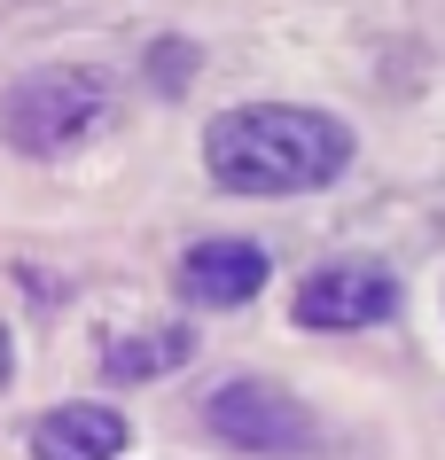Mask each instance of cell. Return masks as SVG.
I'll return each mask as SVG.
<instances>
[{"label": "cell", "instance_id": "6", "mask_svg": "<svg viewBox=\"0 0 445 460\" xmlns=\"http://www.w3.org/2000/svg\"><path fill=\"white\" fill-rule=\"evenodd\" d=\"M125 437L133 429L110 406H55L31 421V460H118Z\"/></svg>", "mask_w": 445, "mask_h": 460}, {"label": "cell", "instance_id": "7", "mask_svg": "<svg viewBox=\"0 0 445 460\" xmlns=\"http://www.w3.org/2000/svg\"><path fill=\"white\" fill-rule=\"evenodd\" d=\"M188 351H196V328H188V320H173V328H156V336L110 343V351H102V367H110V383H156V375L188 367Z\"/></svg>", "mask_w": 445, "mask_h": 460}, {"label": "cell", "instance_id": "3", "mask_svg": "<svg viewBox=\"0 0 445 460\" xmlns=\"http://www.w3.org/2000/svg\"><path fill=\"white\" fill-rule=\"evenodd\" d=\"M203 421H211V437H219V445H235V453H266V460L305 453V445H313V413L297 406L289 390L258 383V375L227 383L219 398L203 406Z\"/></svg>", "mask_w": 445, "mask_h": 460}, {"label": "cell", "instance_id": "2", "mask_svg": "<svg viewBox=\"0 0 445 460\" xmlns=\"http://www.w3.org/2000/svg\"><path fill=\"white\" fill-rule=\"evenodd\" d=\"M118 118V78L94 63H40L0 94V141L24 156H71Z\"/></svg>", "mask_w": 445, "mask_h": 460}, {"label": "cell", "instance_id": "8", "mask_svg": "<svg viewBox=\"0 0 445 460\" xmlns=\"http://www.w3.org/2000/svg\"><path fill=\"white\" fill-rule=\"evenodd\" d=\"M148 78H156L165 94H173V86H188V78H196V48H180V40H156V48H148Z\"/></svg>", "mask_w": 445, "mask_h": 460}, {"label": "cell", "instance_id": "4", "mask_svg": "<svg viewBox=\"0 0 445 460\" xmlns=\"http://www.w3.org/2000/svg\"><path fill=\"white\" fill-rule=\"evenodd\" d=\"M391 313H398V281L368 258H336V266H313L297 281V328L344 336V328H375Z\"/></svg>", "mask_w": 445, "mask_h": 460}, {"label": "cell", "instance_id": "9", "mask_svg": "<svg viewBox=\"0 0 445 460\" xmlns=\"http://www.w3.org/2000/svg\"><path fill=\"white\" fill-rule=\"evenodd\" d=\"M8 367H16V343H8V328H0V383H8Z\"/></svg>", "mask_w": 445, "mask_h": 460}, {"label": "cell", "instance_id": "5", "mask_svg": "<svg viewBox=\"0 0 445 460\" xmlns=\"http://www.w3.org/2000/svg\"><path fill=\"white\" fill-rule=\"evenodd\" d=\"M266 273H273V258L258 243L211 234V243H196L188 258H180V296L203 305V313H235V305H250V296L266 289Z\"/></svg>", "mask_w": 445, "mask_h": 460}, {"label": "cell", "instance_id": "1", "mask_svg": "<svg viewBox=\"0 0 445 460\" xmlns=\"http://www.w3.org/2000/svg\"><path fill=\"white\" fill-rule=\"evenodd\" d=\"M203 164L235 195H305L344 180L352 164V125L328 110H297V102H250V110H219L203 133Z\"/></svg>", "mask_w": 445, "mask_h": 460}]
</instances>
